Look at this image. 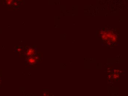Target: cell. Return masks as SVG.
<instances>
[{
	"label": "cell",
	"mask_w": 128,
	"mask_h": 96,
	"mask_svg": "<svg viewBox=\"0 0 128 96\" xmlns=\"http://www.w3.org/2000/svg\"><path fill=\"white\" fill-rule=\"evenodd\" d=\"M36 48L34 47H27L26 50L25 54L28 57L33 56L36 54Z\"/></svg>",
	"instance_id": "6da1fadb"
},
{
	"label": "cell",
	"mask_w": 128,
	"mask_h": 96,
	"mask_svg": "<svg viewBox=\"0 0 128 96\" xmlns=\"http://www.w3.org/2000/svg\"><path fill=\"white\" fill-rule=\"evenodd\" d=\"M39 57L36 55L28 57L26 58V62L29 65H33L38 62Z\"/></svg>",
	"instance_id": "7a4b0ae2"
},
{
	"label": "cell",
	"mask_w": 128,
	"mask_h": 96,
	"mask_svg": "<svg viewBox=\"0 0 128 96\" xmlns=\"http://www.w3.org/2000/svg\"><path fill=\"white\" fill-rule=\"evenodd\" d=\"M7 3L8 4L10 5L12 3V0H6Z\"/></svg>",
	"instance_id": "3957f363"
},
{
	"label": "cell",
	"mask_w": 128,
	"mask_h": 96,
	"mask_svg": "<svg viewBox=\"0 0 128 96\" xmlns=\"http://www.w3.org/2000/svg\"><path fill=\"white\" fill-rule=\"evenodd\" d=\"M1 81V78L0 76V83Z\"/></svg>",
	"instance_id": "277c9868"
}]
</instances>
